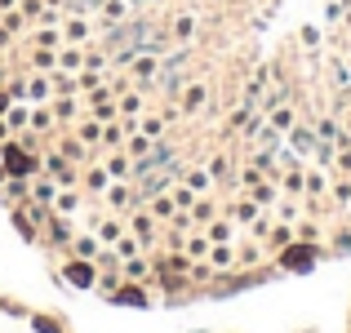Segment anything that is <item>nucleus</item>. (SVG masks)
Segmentation results:
<instances>
[{"label": "nucleus", "instance_id": "1", "mask_svg": "<svg viewBox=\"0 0 351 333\" xmlns=\"http://www.w3.org/2000/svg\"><path fill=\"white\" fill-rule=\"evenodd\" d=\"M311 262H316V254H311L307 245H298V249H289V254H285V267H298V271H302V267H311Z\"/></svg>", "mask_w": 351, "mask_h": 333}, {"label": "nucleus", "instance_id": "2", "mask_svg": "<svg viewBox=\"0 0 351 333\" xmlns=\"http://www.w3.org/2000/svg\"><path fill=\"white\" fill-rule=\"evenodd\" d=\"M293 143H298L302 151H311V143H316V138H311V129H298V134H293Z\"/></svg>", "mask_w": 351, "mask_h": 333}, {"label": "nucleus", "instance_id": "3", "mask_svg": "<svg viewBox=\"0 0 351 333\" xmlns=\"http://www.w3.org/2000/svg\"><path fill=\"white\" fill-rule=\"evenodd\" d=\"M9 164H14V173H27V160L18 151H9Z\"/></svg>", "mask_w": 351, "mask_h": 333}, {"label": "nucleus", "instance_id": "4", "mask_svg": "<svg viewBox=\"0 0 351 333\" xmlns=\"http://www.w3.org/2000/svg\"><path fill=\"white\" fill-rule=\"evenodd\" d=\"M0 111H5V94H0Z\"/></svg>", "mask_w": 351, "mask_h": 333}]
</instances>
